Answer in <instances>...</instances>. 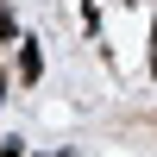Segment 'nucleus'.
I'll use <instances>...</instances> for the list:
<instances>
[{"label": "nucleus", "instance_id": "f257e3e1", "mask_svg": "<svg viewBox=\"0 0 157 157\" xmlns=\"http://www.w3.org/2000/svg\"><path fill=\"white\" fill-rule=\"evenodd\" d=\"M38 69H44V63H38V50L25 44V50H19V75H25V82H38Z\"/></svg>", "mask_w": 157, "mask_h": 157}]
</instances>
